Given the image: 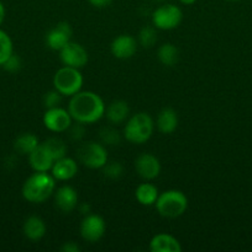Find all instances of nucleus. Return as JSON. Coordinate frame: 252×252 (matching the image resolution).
Returning a JSON list of instances; mask_svg holds the SVG:
<instances>
[{
	"instance_id": "nucleus-12",
	"label": "nucleus",
	"mask_w": 252,
	"mask_h": 252,
	"mask_svg": "<svg viewBox=\"0 0 252 252\" xmlns=\"http://www.w3.org/2000/svg\"><path fill=\"white\" fill-rule=\"evenodd\" d=\"M72 29L68 22H59L54 29L47 33L46 43L53 51H61L71 42Z\"/></svg>"
},
{
	"instance_id": "nucleus-15",
	"label": "nucleus",
	"mask_w": 252,
	"mask_h": 252,
	"mask_svg": "<svg viewBox=\"0 0 252 252\" xmlns=\"http://www.w3.org/2000/svg\"><path fill=\"white\" fill-rule=\"evenodd\" d=\"M51 171L54 180H58V181H68V180L73 179L77 175V172H78V164L72 158L64 157L54 161Z\"/></svg>"
},
{
	"instance_id": "nucleus-6",
	"label": "nucleus",
	"mask_w": 252,
	"mask_h": 252,
	"mask_svg": "<svg viewBox=\"0 0 252 252\" xmlns=\"http://www.w3.org/2000/svg\"><path fill=\"white\" fill-rule=\"evenodd\" d=\"M183 20L180 7L173 4H166L157 7L152 14V24L156 29L169 31L177 29Z\"/></svg>"
},
{
	"instance_id": "nucleus-26",
	"label": "nucleus",
	"mask_w": 252,
	"mask_h": 252,
	"mask_svg": "<svg viewBox=\"0 0 252 252\" xmlns=\"http://www.w3.org/2000/svg\"><path fill=\"white\" fill-rule=\"evenodd\" d=\"M138 41H140L141 46L145 48H150L153 44L157 42V33L156 30L151 26H145L138 33Z\"/></svg>"
},
{
	"instance_id": "nucleus-2",
	"label": "nucleus",
	"mask_w": 252,
	"mask_h": 252,
	"mask_svg": "<svg viewBox=\"0 0 252 252\" xmlns=\"http://www.w3.org/2000/svg\"><path fill=\"white\" fill-rule=\"evenodd\" d=\"M56 189L54 177L47 172H36L25 181L22 186V197L30 203H43L49 198Z\"/></svg>"
},
{
	"instance_id": "nucleus-34",
	"label": "nucleus",
	"mask_w": 252,
	"mask_h": 252,
	"mask_svg": "<svg viewBox=\"0 0 252 252\" xmlns=\"http://www.w3.org/2000/svg\"><path fill=\"white\" fill-rule=\"evenodd\" d=\"M79 209H81V213L84 214V216H86V214L90 213V206H89V204H86V203L82 204L81 208H79Z\"/></svg>"
},
{
	"instance_id": "nucleus-7",
	"label": "nucleus",
	"mask_w": 252,
	"mask_h": 252,
	"mask_svg": "<svg viewBox=\"0 0 252 252\" xmlns=\"http://www.w3.org/2000/svg\"><path fill=\"white\" fill-rule=\"evenodd\" d=\"M78 158L89 169H103L108 162V152L103 144L88 142L78 149Z\"/></svg>"
},
{
	"instance_id": "nucleus-9",
	"label": "nucleus",
	"mask_w": 252,
	"mask_h": 252,
	"mask_svg": "<svg viewBox=\"0 0 252 252\" xmlns=\"http://www.w3.org/2000/svg\"><path fill=\"white\" fill-rule=\"evenodd\" d=\"M59 58L64 65L81 69L88 63V52L79 43L69 42L59 51Z\"/></svg>"
},
{
	"instance_id": "nucleus-19",
	"label": "nucleus",
	"mask_w": 252,
	"mask_h": 252,
	"mask_svg": "<svg viewBox=\"0 0 252 252\" xmlns=\"http://www.w3.org/2000/svg\"><path fill=\"white\" fill-rule=\"evenodd\" d=\"M178 127V116L173 108H163L157 117V128L163 134H170Z\"/></svg>"
},
{
	"instance_id": "nucleus-18",
	"label": "nucleus",
	"mask_w": 252,
	"mask_h": 252,
	"mask_svg": "<svg viewBox=\"0 0 252 252\" xmlns=\"http://www.w3.org/2000/svg\"><path fill=\"white\" fill-rule=\"evenodd\" d=\"M24 235L31 241H39L46 235V224L43 219L37 216H31L24 223Z\"/></svg>"
},
{
	"instance_id": "nucleus-25",
	"label": "nucleus",
	"mask_w": 252,
	"mask_h": 252,
	"mask_svg": "<svg viewBox=\"0 0 252 252\" xmlns=\"http://www.w3.org/2000/svg\"><path fill=\"white\" fill-rule=\"evenodd\" d=\"M14 53L12 41L9 34L0 30V65H4L5 62Z\"/></svg>"
},
{
	"instance_id": "nucleus-17",
	"label": "nucleus",
	"mask_w": 252,
	"mask_h": 252,
	"mask_svg": "<svg viewBox=\"0 0 252 252\" xmlns=\"http://www.w3.org/2000/svg\"><path fill=\"white\" fill-rule=\"evenodd\" d=\"M150 250L152 252H180V243L169 234H157L150 241Z\"/></svg>"
},
{
	"instance_id": "nucleus-24",
	"label": "nucleus",
	"mask_w": 252,
	"mask_h": 252,
	"mask_svg": "<svg viewBox=\"0 0 252 252\" xmlns=\"http://www.w3.org/2000/svg\"><path fill=\"white\" fill-rule=\"evenodd\" d=\"M42 144H43L44 147L47 148V150L51 153L54 161L61 159V158L66 157L67 145L66 143H64L62 139H59V138H49V139H47L46 142H43Z\"/></svg>"
},
{
	"instance_id": "nucleus-14",
	"label": "nucleus",
	"mask_w": 252,
	"mask_h": 252,
	"mask_svg": "<svg viewBox=\"0 0 252 252\" xmlns=\"http://www.w3.org/2000/svg\"><path fill=\"white\" fill-rule=\"evenodd\" d=\"M29 161L32 170L36 172L49 171L54 164L53 157L43 144H39L36 149L29 154Z\"/></svg>"
},
{
	"instance_id": "nucleus-30",
	"label": "nucleus",
	"mask_w": 252,
	"mask_h": 252,
	"mask_svg": "<svg viewBox=\"0 0 252 252\" xmlns=\"http://www.w3.org/2000/svg\"><path fill=\"white\" fill-rule=\"evenodd\" d=\"M2 66H4L7 71L14 73V71H17L20 68H21V59H20L16 54L12 53L11 56H10V58L5 62Z\"/></svg>"
},
{
	"instance_id": "nucleus-31",
	"label": "nucleus",
	"mask_w": 252,
	"mask_h": 252,
	"mask_svg": "<svg viewBox=\"0 0 252 252\" xmlns=\"http://www.w3.org/2000/svg\"><path fill=\"white\" fill-rule=\"evenodd\" d=\"M71 135H72V138H73V139H77V140L82 139V138H83V135H84L83 123L77 122V125L73 126V127L71 126Z\"/></svg>"
},
{
	"instance_id": "nucleus-36",
	"label": "nucleus",
	"mask_w": 252,
	"mask_h": 252,
	"mask_svg": "<svg viewBox=\"0 0 252 252\" xmlns=\"http://www.w3.org/2000/svg\"><path fill=\"white\" fill-rule=\"evenodd\" d=\"M179 1L184 5H192V4H194L197 0H179Z\"/></svg>"
},
{
	"instance_id": "nucleus-13",
	"label": "nucleus",
	"mask_w": 252,
	"mask_h": 252,
	"mask_svg": "<svg viewBox=\"0 0 252 252\" xmlns=\"http://www.w3.org/2000/svg\"><path fill=\"white\" fill-rule=\"evenodd\" d=\"M111 53L118 59H128L137 51V42L130 34H120L111 42Z\"/></svg>"
},
{
	"instance_id": "nucleus-20",
	"label": "nucleus",
	"mask_w": 252,
	"mask_h": 252,
	"mask_svg": "<svg viewBox=\"0 0 252 252\" xmlns=\"http://www.w3.org/2000/svg\"><path fill=\"white\" fill-rule=\"evenodd\" d=\"M106 117L114 125H120L127 120L130 115V108H128L127 102L123 100H118L111 102L105 110Z\"/></svg>"
},
{
	"instance_id": "nucleus-8",
	"label": "nucleus",
	"mask_w": 252,
	"mask_h": 252,
	"mask_svg": "<svg viewBox=\"0 0 252 252\" xmlns=\"http://www.w3.org/2000/svg\"><path fill=\"white\" fill-rule=\"evenodd\" d=\"M71 113L62 107L47 108L43 115V125L48 130L54 133H62L69 129L72 126Z\"/></svg>"
},
{
	"instance_id": "nucleus-28",
	"label": "nucleus",
	"mask_w": 252,
	"mask_h": 252,
	"mask_svg": "<svg viewBox=\"0 0 252 252\" xmlns=\"http://www.w3.org/2000/svg\"><path fill=\"white\" fill-rule=\"evenodd\" d=\"M100 137L101 140L109 145H116L120 142V135H119L118 130L113 129V128H104L100 132Z\"/></svg>"
},
{
	"instance_id": "nucleus-32",
	"label": "nucleus",
	"mask_w": 252,
	"mask_h": 252,
	"mask_svg": "<svg viewBox=\"0 0 252 252\" xmlns=\"http://www.w3.org/2000/svg\"><path fill=\"white\" fill-rule=\"evenodd\" d=\"M61 251H63V252H79V251H81V249H79V246L77 245L76 243H73V241H69V243H66L63 246H62Z\"/></svg>"
},
{
	"instance_id": "nucleus-27",
	"label": "nucleus",
	"mask_w": 252,
	"mask_h": 252,
	"mask_svg": "<svg viewBox=\"0 0 252 252\" xmlns=\"http://www.w3.org/2000/svg\"><path fill=\"white\" fill-rule=\"evenodd\" d=\"M104 169V175L111 180H116L123 175V166L120 162H106Z\"/></svg>"
},
{
	"instance_id": "nucleus-4",
	"label": "nucleus",
	"mask_w": 252,
	"mask_h": 252,
	"mask_svg": "<svg viewBox=\"0 0 252 252\" xmlns=\"http://www.w3.org/2000/svg\"><path fill=\"white\" fill-rule=\"evenodd\" d=\"M155 204L160 216L173 219L185 213L188 208V198L182 191L168 189L158 196Z\"/></svg>"
},
{
	"instance_id": "nucleus-33",
	"label": "nucleus",
	"mask_w": 252,
	"mask_h": 252,
	"mask_svg": "<svg viewBox=\"0 0 252 252\" xmlns=\"http://www.w3.org/2000/svg\"><path fill=\"white\" fill-rule=\"evenodd\" d=\"M88 1L90 2L93 6L98 7V9H103V7L109 6V5L111 4V1H113V0H88Z\"/></svg>"
},
{
	"instance_id": "nucleus-1",
	"label": "nucleus",
	"mask_w": 252,
	"mask_h": 252,
	"mask_svg": "<svg viewBox=\"0 0 252 252\" xmlns=\"http://www.w3.org/2000/svg\"><path fill=\"white\" fill-rule=\"evenodd\" d=\"M105 110L103 98L93 91H79L72 96L68 105L72 118L83 125L98 122L105 115Z\"/></svg>"
},
{
	"instance_id": "nucleus-5",
	"label": "nucleus",
	"mask_w": 252,
	"mask_h": 252,
	"mask_svg": "<svg viewBox=\"0 0 252 252\" xmlns=\"http://www.w3.org/2000/svg\"><path fill=\"white\" fill-rule=\"evenodd\" d=\"M54 90L58 91L62 96L72 97L82 90L83 86V75L79 69L72 66H62L56 71L53 76Z\"/></svg>"
},
{
	"instance_id": "nucleus-11",
	"label": "nucleus",
	"mask_w": 252,
	"mask_h": 252,
	"mask_svg": "<svg viewBox=\"0 0 252 252\" xmlns=\"http://www.w3.org/2000/svg\"><path fill=\"white\" fill-rule=\"evenodd\" d=\"M135 169L138 176L142 177L146 181H151L158 177L161 172L160 160L152 154H141L137 159L135 160Z\"/></svg>"
},
{
	"instance_id": "nucleus-37",
	"label": "nucleus",
	"mask_w": 252,
	"mask_h": 252,
	"mask_svg": "<svg viewBox=\"0 0 252 252\" xmlns=\"http://www.w3.org/2000/svg\"><path fill=\"white\" fill-rule=\"evenodd\" d=\"M226 1H240V0H226Z\"/></svg>"
},
{
	"instance_id": "nucleus-3",
	"label": "nucleus",
	"mask_w": 252,
	"mask_h": 252,
	"mask_svg": "<svg viewBox=\"0 0 252 252\" xmlns=\"http://www.w3.org/2000/svg\"><path fill=\"white\" fill-rule=\"evenodd\" d=\"M153 123L152 117L146 112H140L128 118L124 128V137L133 144H143L152 137Z\"/></svg>"
},
{
	"instance_id": "nucleus-29",
	"label": "nucleus",
	"mask_w": 252,
	"mask_h": 252,
	"mask_svg": "<svg viewBox=\"0 0 252 252\" xmlns=\"http://www.w3.org/2000/svg\"><path fill=\"white\" fill-rule=\"evenodd\" d=\"M61 101H62V95L57 90L49 91V93H47L43 97V103L47 108L58 107Z\"/></svg>"
},
{
	"instance_id": "nucleus-10",
	"label": "nucleus",
	"mask_w": 252,
	"mask_h": 252,
	"mask_svg": "<svg viewBox=\"0 0 252 252\" xmlns=\"http://www.w3.org/2000/svg\"><path fill=\"white\" fill-rule=\"evenodd\" d=\"M105 220L96 214H86L81 224L82 238L89 243H96L105 234Z\"/></svg>"
},
{
	"instance_id": "nucleus-21",
	"label": "nucleus",
	"mask_w": 252,
	"mask_h": 252,
	"mask_svg": "<svg viewBox=\"0 0 252 252\" xmlns=\"http://www.w3.org/2000/svg\"><path fill=\"white\" fill-rule=\"evenodd\" d=\"M135 196L138 203L142 204V206L148 207L156 203L160 193H158V189L155 185L147 184V182H146V184H141L140 186L136 189Z\"/></svg>"
},
{
	"instance_id": "nucleus-23",
	"label": "nucleus",
	"mask_w": 252,
	"mask_h": 252,
	"mask_svg": "<svg viewBox=\"0 0 252 252\" xmlns=\"http://www.w3.org/2000/svg\"><path fill=\"white\" fill-rule=\"evenodd\" d=\"M157 56L163 65L173 66L177 64L178 59H179V51L174 44L165 43L158 48Z\"/></svg>"
},
{
	"instance_id": "nucleus-16",
	"label": "nucleus",
	"mask_w": 252,
	"mask_h": 252,
	"mask_svg": "<svg viewBox=\"0 0 252 252\" xmlns=\"http://www.w3.org/2000/svg\"><path fill=\"white\" fill-rule=\"evenodd\" d=\"M54 201L59 211L63 213H69L78 206V194L73 187L62 186L57 189Z\"/></svg>"
},
{
	"instance_id": "nucleus-22",
	"label": "nucleus",
	"mask_w": 252,
	"mask_h": 252,
	"mask_svg": "<svg viewBox=\"0 0 252 252\" xmlns=\"http://www.w3.org/2000/svg\"><path fill=\"white\" fill-rule=\"evenodd\" d=\"M39 138L32 133H22L15 139L14 149L21 155H29L34 152L39 145Z\"/></svg>"
},
{
	"instance_id": "nucleus-35",
	"label": "nucleus",
	"mask_w": 252,
	"mask_h": 252,
	"mask_svg": "<svg viewBox=\"0 0 252 252\" xmlns=\"http://www.w3.org/2000/svg\"><path fill=\"white\" fill-rule=\"evenodd\" d=\"M5 19V6L1 1H0V25L4 22Z\"/></svg>"
}]
</instances>
